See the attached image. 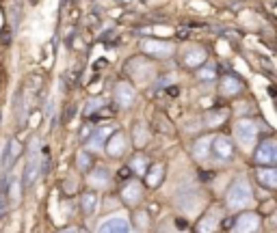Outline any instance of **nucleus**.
I'll use <instances>...</instances> for the list:
<instances>
[{
	"label": "nucleus",
	"mask_w": 277,
	"mask_h": 233,
	"mask_svg": "<svg viewBox=\"0 0 277 233\" xmlns=\"http://www.w3.org/2000/svg\"><path fill=\"white\" fill-rule=\"evenodd\" d=\"M76 158H78V169L80 171H89L91 169V155L87 151H78Z\"/></svg>",
	"instance_id": "23"
},
{
	"label": "nucleus",
	"mask_w": 277,
	"mask_h": 233,
	"mask_svg": "<svg viewBox=\"0 0 277 233\" xmlns=\"http://www.w3.org/2000/svg\"><path fill=\"white\" fill-rule=\"evenodd\" d=\"M145 155H134L132 158V166H130V171H139V173H143L145 171Z\"/></svg>",
	"instance_id": "26"
},
{
	"label": "nucleus",
	"mask_w": 277,
	"mask_h": 233,
	"mask_svg": "<svg viewBox=\"0 0 277 233\" xmlns=\"http://www.w3.org/2000/svg\"><path fill=\"white\" fill-rule=\"evenodd\" d=\"M154 125H158V130H161V132H167V134L171 132V128H167L169 121L163 115H154Z\"/></svg>",
	"instance_id": "27"
},
{
	"label": "nucleus",
	"mask_w": 277,
	"mask_h": 233,
	"mask_svg": "<svg viewBox=\"0 0 277 233\" xmlns=\"http://www.w3.org/2000/svg\"><path fill=\"white\" fill-rule=\"evenodd\" d=\"M167 91H169V95H178V89H175V87H169Z\"/></svg>",
	"instance_id": "36"
},
{
	"label": "nucleus",
	"mask_w": 277,
	"mask_h": 233,
	"mask_svg": "<svg viewBox=\"0 0 277 233\" xmlns=\"http://www.w3.org/2000/svg\"><path fill=\"white\" fill-rule=\"evenodd\" d=\"M249 201H251L249 182L243 179V177H238L227 190V207L229 210H243V207L249 205Z\"/></svg>",
	"instance_id": "1"
},
{
	"label": "nucleus",
	"mask_w": 277,
	"mask_h": 233,
	"mask_svg": "<svg viewBox=\"0 0 277 233\" xmlns=\"http://www.w3.org/2000/svg\"><path fill=\"white\" fill-rule=\"evenodd\" d=\"M115 99H117V104L119 106H130L132 101H134V89H132V85L130 82H117L115 85Z\"/></svg>",
	"instance_id": "8"
},
{
	"label": "nucleus",
	"mask_w": 277,
	"mask_h": 233,
	"mask_svg": "<svg viewBox=\"0 0 277 233\" xmlns=\"http://www.w3.org/2000/svg\"><path fill=\"white\" fill-rule=\"evenodd\" d=\"M215 225H217V218H215V216L204 218V220H202V225H199V233H212Z\"/></svg>",
	"instance_id": "25"
},
{
	"label": "nucleus",
	"mask_w": 277,
	"mask_h": 233,
	"mask_svg": "<svg viewBox=\"0 0 277 233\" xmlns=\"http://www.w3.org/2000/svg\"><path fill=\"white\" fill-rule=\"evenodd\" d=\"M188 37V31H186V28H180V31H178V39H186Z\"/></svg>",
	"instance_id": "34"
},
{
	"label": "nucleus",
	"mask_w": 277,
	"mask_h": 233,
	"mask_svg": "<svg viewBox=\"0 0 277 233\" xmlns=\"http://www.w3.org/2000/svg\"><path fill=\"white\" fill-rule=\"evenodd\" d=\"M145 142H147V134H145L143 125H137V128H134V145H137V147H143Z\"/></svg>",
	"instance_id": "24"
},
{
	"label": "nucleus",
	"mask_w": 277,
	"mask_h": 233,
	"mask_svg": "<svg viewBox=\"0 0 277 233\" xmlns=\"http://www.w3.org/2000/svg\"><path fill=\"white\" fill-rule=\"evenodd\" d=\"M121 199L126 203H137L141 199V186H139V184H134V182L126 184L123 190H121Z\"/></svg>",
	"instance_id": "18"
},
{
	"label": "nucleus",
	"mask_w": 277,
	"mask_h": 233,
	"mask_svg": "<svg viewBox=\"0 0 277 233\" xmlns=\"http://www.w3.org/2000/svg\"><path fill=\"white\" fill-rule=\"evenodd\" d=\"M212 151V139H199L195 145H193V155L197 160H206Z\"/></svg>",
	"instance_id": "17"
},
{
	"label": "nucleus",
	"mask_w": 277,
	"mask_h": 233,
	"mask_svg": "<svg viewBox=\"0 0 277 233\" xmlns=\"http://www.w3.org/2000/svg\"><path fill=\"white\" fill-rule=\"evenodd\" d=\"M212 151H215V155L219 160H229L234 155V145L227 136H217V139L212 140Z\"/></svg>",
	"instance_id": "7"
},
{
	"label": "nucleus",
	"mask_w": 277,
	"mask_h": 233,
	"mask_svg": "<svg viewBox=\"0 0 277 233\" xmlns=\"http://www.w3.org/2000/svg\"><path fill=\"white\" fill-rule=\"evenodd\" d=\"M113 130V125H106V130L104 128H100L96 134L91 136V140H89V147L91 149H104V140H106V134Z\"/></svg>",
	"instance_id": "20"
},
{
	"label": "nucleus",
	"mask_w": 277,
	"mask_h": 233,
	"mask_svg": "<svg viewBox=\"0 0 277 233\" xmlns=\"http://www.w3.org/2000/svg\"><path fill=\"white\" fill-rule=\"evenodd\" d=\"M141 50L145 52V54H150V56H169L173 52V46L171 44H167V41H158V39H145L143 44H141Z\"/></svg>",
	"instance_id": "4"
},
{
	"label": "nucleus",
	"mask_w": 277,
	"mask_h": 233,
	"mask_svg": "<svg viewBox=\"0 0 277 233\" xmlns=\"http://www.w3.org/2000/svg\"><path fill=\"white\" fill-rule=\"evenodd\" d=\"M130 175H132L130 166H121V169L117 171V179H119V182H126V179H130Z\"/></svg>",
	"instance_id": "29"
},
{
	"label": "nucleus",
	"mask_w": 277,
	"mask_h": 233,
	"mask_svg": "<svg viewBox=\"0 0 277 233\" xmlns=\"http://www.w3.org/2000/svg\"><path fill=\"white\" fill-rule=\"evenodd\" d=\"M215 76H217L215 65H204V67L197 71V78H199V80H215Z\"/></svg>",
	"instance_id": "22"
},
{
	"label": "nucleus",
	"mask_w": 277,
	"mask_h": 233,
	"mask_svg": "<svg viewBox=\"0 0 277 233\" xmlns=\"http://www.w3.org/2000/svg\"><path fill=\"white\" fill-rule=\"evenodd\" d=\"M80 210H82V214H87V216L96 214V210H98V194L93 192V190H87V192L80 196Z\"/></svg>",
	"instance_id": "13"
},
{
	"label": "nucleus",
	"mask_w": 277,
	"mask_h": 233,
	"mask_svg": "<svg viewBox=\"0 0 277 233\" xmlns=\"http://www.w3.org/2000/svg\"><path fill=\"white\" fill-rule=\"evenodd\" d=\"M225 117H227L225 110H217V108H215V110H210L208 115H206V125H219Z\"/></svg>",
	"instance_id": "21"
},
{
	"label": "nucleus",
	"mask_w": 277,
	"mask_h": 233,
	"mask_svg": "<svg viewBox=\"0 0 277 233\" xmlns=\"http://www.w3.org/2000/svg\"><path fill=\"white\" fill-rule=\"evenodd\" d=\"M20 99H22V93H17V95H15V106H22V104H20ZM17 110H20V121H24L26 112L22 110V108H17ZM17 110H15V112H17Z\"/></svg>",
	"instance_id": "31"
},
{
	"label": "nucleus",
	"mask_w": 277,
	"mask_h": 233,
	"mask_svg": "<svg viewBox=\"0 0 277 233\" xmlns=\"http://www.w3.org/2000/svg\"><path fill=\"white\" fill-rule=\"evenodd\" d=\"M258 182H260V186H264V188L275 190L277 188V173H275V169H260L258 171Z\"/></svg>",
	"instance_id": "15"
},
{
	"label": "nucleus",
	"mask_w": 277,
	"mask_h": 233,
	"mask_svg": "<svg viewBox=\"0 0 277 233\" xmlns=\"http://www.w3.org/2000/svg\"><path fill=\"white\" fill-rule=\"evenodd\" d=\"M98 106H104V101L102 99H91L89 104H87V108H85V115H93V112L98 110Z\"/></svg>",
	"instance_id": "28"
},
{
	"label": "nucleus",
	"mask_w": 277,
	"mask_h": 233,
	"mask_svg": "<svg viewBox=\"0 0 277 233\" xmlns=\"http://www.w3.org/2000/svg\"><path fill=\"white\" fill-rule=\"evenodd\" d=\"M163 177H165V166L163 164H156L147 171V177H145V184L150 188H158L163 184Z\"/></svg>",
	"instance_id": "16"
},
{
	"label": "nucleus",
	"mask_w": 277,
	"mask_h": 233,
	"mask_svg": "<svg viewBox=\"0 0 277 233\" xmlns=\"http://www.w3.org/2000/svg\"><path fill=\"white\" fill-rule=\"evenodd\" d=\"M117 2H121V4H130L132 0H117Z\"/></svg>",
	"instance_id": "37"
},
{
	"label": "nucleus",
	"mask_w": 277,
	"mask_h": 233,
	"mask_svg": "<svg viewBox=\"0 0 277 233\" xmlns=\"http://www.w3.org/2000/svg\"><path fill=\"white\" fill-rule=\"evenodd\" d=\"M20 153H22V142L17 140V139H11V140L7 142V151H4V155H2V169L9 171L11 166H13L15 158H17Z\"/></svg>",
	"instance_id": "10"
},
{
	"label": "nucleus",
	"mask_w": 277,
	"mask_h": 233,
	"mask_svg": "<svg viewBox=\"0 0 277 233\" xmlns=\"http://www.w3.org/2000/svg\"><path fill=\"white\" fill-rule=\"evenodd\" d=\"M37 171H39V160H37V155H35V149H33L31 158H28V162H26V169H24V188H31L33 186L35 177H37Z\"/></svg>",
	"instance_id": "12"
},
{
	"label": "nucleus",
	"mask_w": 277,
	"mask_h": 233,
	"mask_svg": "<svg viewBox=\"0 0 277 233\" xmlns=\"http://www.w3.org/2000/svg\"><path fill=\"white\" fill-rule=\"evenodd\" d=\"M58 233H80L76 227H67V229H63V231H58Z\"/></svg>",
	"instance_id": "35"
},
{
	"label": "nucleus",
	"mask_w": 277,
	"mask_h": 233,
	"mask_svg": "<svg viewBox=\"0 0 277 233\" xmlns=\"http://www.w3.org/2000/svg\"><path fill=\"white\" fill-rule=\"evenodd\" d=\"M234 134H236L240 145L251 147L253 142H256V136H258V125L249 121V119H240V121L234 125Z\"/></svg>",
	"instance_id": "2"
},
{
	"label": "nucleus",
	"mask_w": 277,
	"mask_h": 233,
	"mask_svg": "<svg viewBox=\"0 0 277 233\" xmlns=\"http://www.w3.org/2000/svg\"><path fill=\"white\" fill-rule=\"evenodd\" d=\"M206 50L202 46H191L188 50L184 52V58H182V63L186 65V67H197V65H202L206 61Z\"/></svg>",
	"instance_id": "9"
},
{
	"label": "nucleus",
	"mask_w": 277,
	"mask_h": 233,
	"mask_svg": "<svg viewBox=\"0 0 277 233\" xmlns=\"http://www.w3.org/2000/svg\"><path fill=\"white\" fill-rule=\"evenodd\" d=\"M33 2H35V0H33Z\"/></svg>",
	"instance_id": "38"
},
{
	"label": "nucleus",
	"mask_w": 277,
	"mask_h": 233,
	"mask_svg": "<svg viewBox=\"0 0 277 233\" xmlns=\"http://www.w3.org/2000/svg\"><path fill=\"white\" fill-rule=\"evenodd\" d=\"M93 132V130H91V125H87V128L85 130H82V132H80V139H85V136H89Z\"/></svg>",
	"instance_id": "33"
},
{
	"label": "nucleus",
	"mask_w": 277,
	"mask_h": 233,
	"mask_svg": "<svg viewBox=\"0 0 277 233\" xmlns=\"http://www.w3.org/2000/svg\"><path fill=\"white\" fill-rule=\"evenodd\" d=\"M9 41H11V33H9V28L4 26L2 28V44H9Z\"/></svg>",
	"instance_id": "32"
},
{
	"label": "nucleus",
	"mask_w": 277,
	"mask_h": 233,
	"mask_svg": "<svg viewBox=\"0 0 277 233\" xmlns=\"http://www.w3.org/2000/svg\"><path fill=\"white\" fill-rule=\"evenodd\" d=\"M106 151H109L111 155H121L123 151H126V136H123L121 132L113 134V139L106 142Z\"/></svg>",
	"instance_id": "14"
},
{
	"label": "nucleus",
	"mask_w": 277,
	"mask_h": 233,
	"mask_svg": "<svg viewBox=\"0 0 277 233\" xmlns=\"http://www.w3.org/2000/svg\"><path fill=\"white\" fill-rule=\"evenodd\" d=\"M256 162L258 164H267L273 166L277 162V142L275 140H264L260 142V147L256 149Z\"/></svg>",
	"instance_id": "3"
},
{
	"label": "nucleus",
	"mask_w": 277,
	"mask_h": 233,
	"mask_svg": "<svg viewBox=\"0 0 277 233\" xmlns=\"http://www.w3.org/2000/svg\"><path fill=\"white\" fill-rule=\"evenodd\" d=\"M243 91V82L238 80L236 76H223L221 78V93L227 95V97H234Z\"/></svg>",
	"instance_id": "11"
},
{
	"label": "nucleus",
	"mask_w": 277,
	"mask_h": 233,
	"mask_svg": "<svg viewBox=\"0 0 277 233\" xmlns=\"http://www.w3.org/2000/svg\"><path fill=\"white\" fill-rule=\"evenodd\" d=\"M98 233H130V223L121 216H111L100 223Z\"/></svg>",
	"instance_id": "5"
},
{
	"label": "nucleus",
	"mask_w": 277,
	"mask_h": 233,
	"mask_svg": "<svg viewBox=\"0 0 277 233\" xmlns=\"http://www.w3.org/2000/svg\"><path fill=\"white\" fill-rule=\"evenodd\" d=\"M74 115H76V106H67V110H65V115H63V121L65 123H69L74 119Z\"/></svg>",
	"instance_id": "30"
},
{
	"label": "nucleus",
	"mask_w": 277,
	"mask_h": 233,
	"mask_svg": "<svg viewBox=\"0 0 277 233\" xmlns=\"http://www.w3.org/2000/svg\"><path fill=\"white\" fill-rule=\"evenodd\" d=\"M7 188H9V177H4L2 182H0V218H4V216H7V210H9Z\"/></svg>",
	"instance_id": "19"
},
{
	"label": "nucleus",
	"mask_w": 277,
	"mask_h": 233,
	"mask_svg": "<svg viewBox=\"0 0 277 233\" xmlns=\"http://www.w3.org/2000/svg\"><path fill=\"white\" fill-rule=\"evenodd\" d=\"M234 229L236 233H256L260 229V218H258V214H240Z\"/></svg>",
	"instance_id": "6"
}]
</instances>
